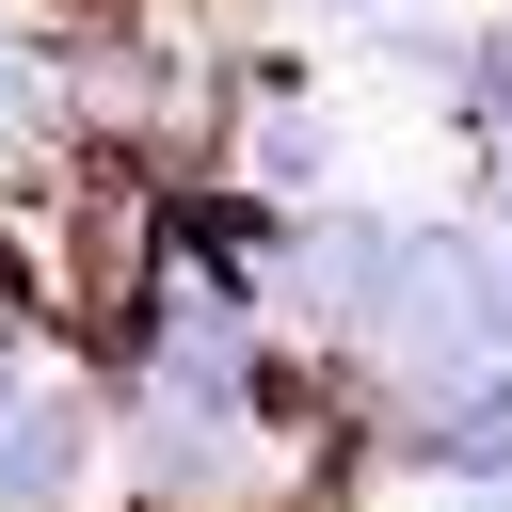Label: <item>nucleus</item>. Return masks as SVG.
Here are the masks:
<instances>
[{"instance_id": "f03ea898", "label": "nucleus", "mask_w": 512, "mask_h": 512, "mask_svg": "<svg viewBox=\"0 0 512 512\" xmlns=\"http://www.w3.org/2000/svg\"><path fill=\"white\" fill-rule=\"evenodd\" d=\"M368 480H416V496H496V480H512V352H480V368H448V384L368 400Z\"/></svg>"}, {"instance_id": "7ed1b4c3", "label": "nucleus", "mask_w": 512, "mask_h": 512, "mask_svg": "<svg viewBox=\"0 0 512 512\" xmlns=\"http://www.w3.org/2000/svg\"><path fill=\"white\" fill-rule=\"evenodd\" d=\"M208 160H224L240 192H272V208H320V192H336V112H320L288 64H240L224 112H208Z\"/></svg>"}, {"instance_id": "f257e3e1", "label": "nucleus", "mask_w": 512, "mask_h": 512, "mask_svg": "<svg viewBox=\"0 0 512 512\" xmlns=\"http://www.w3.org/2000/svg\"><path fill=\"white\" fill-rule=\"evenodd\" d=\"M96 448H112L96 368H80L48 320H0V512H80Z\"/></svg>"}, {"instance_id": "39448f33", "label": "nucleus", "mask_w": 512, "mask_h": 512, "mask_svg": "<svg viewBox=\"0 0 512 512\" xmlns=\"http://www.w3.org/2000/svg\"><path fill=\"white\" fill-rule=\"evenodd\" d=\"M272 16H320V32H384L400 0H272Z\"/></svg>"}, {"instance_id": "423d86ee", "label": "nucleus", "mask_w": 512, "mask_h": 512, "mask_svg": "<svg viewBox=\"0 0 512 512\" xmlns=\"http://www.w3.org/2000/svg\"><path fill=\"white\" fill-rule=\"evenodd\" d=\"M480 224H496V240H512V176H496V160H480Z\"/></svg>"}, {"instance_id": "20e7f679", "label": "nucleus", "mask_w": 512, "mask_h": 512, "mask_svg": "<svg viewBox=\"0 0 512 512\" xmlns=\"http://www.w3.org/2000/svg\"><path fill=\"white\" fill-rule=\"evenodd\" d=\"M80 160V96H64V32L0 0V208H48V176Z\"/></svg>"}]
</instances>
